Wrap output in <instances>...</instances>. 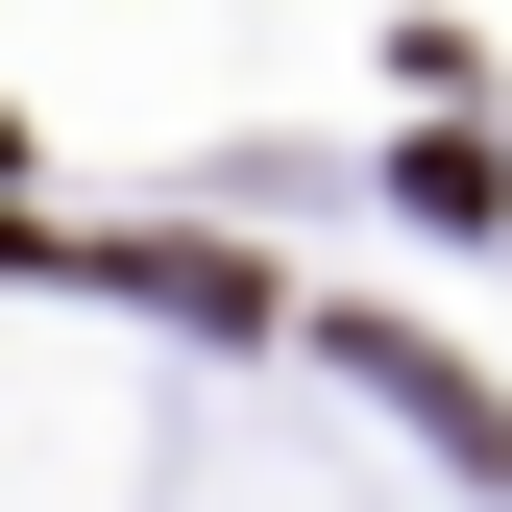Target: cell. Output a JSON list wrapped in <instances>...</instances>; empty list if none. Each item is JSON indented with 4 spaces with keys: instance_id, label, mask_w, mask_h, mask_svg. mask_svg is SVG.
Instances as JSON below:
<instances>
[{
    "instance_id": "6da1fadb",
    "label": "cell",
    "mask_w": 512,
    "mask_h": 512,
    "mask_svg": "<svg viewBox=\"0 0 512 512\" xmlns=\"http://www.w3.org/2000/svg\"><path fill=\"white\" fill-rule=\"evenodd\" d=\"M391 220L415 244H488L512 220V147H488V122H415V147H391Z\"/></svg>"
}]
</instances>
